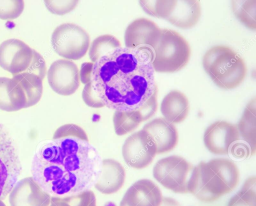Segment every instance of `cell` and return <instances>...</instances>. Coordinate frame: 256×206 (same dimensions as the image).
I'll use <instances>...</instances> for the list:
<instances>
[{
    "label": "cell",
    "mask_w": 256,
    "mask_h": 206,
    "mask_svg": "<svg viewBox=\"0 0 256 206\" xmlns=\"http://www.w3.org/2000/svg\"><path fill=\"white\" fill-rule=\"evenodd\" d=\"M102 159L89 141L75 138L40 142L33 156L32 177L51 196L75 195L94 186Z\"/></svg>",
    "instance_id": "obj_1"
},
{
    "label": "cell",
    "mask_w": 256,
    "mask_h": 206,
    "mask_svg": "<svg viewBox=\"0 0 256 206\" xmlns=\"http://www.w3.org/2000/svg\"><path fill=\"white\" fill-rule=\"evenodd\" d=\"M154 72L148 51L121 46L94 63L91 82L105 106L130 112L158 91Z\"/></svg>",
    "instance_id": "obj_2"
},
{
    "label": "cell",
    "mask_w": 256,
    "mask_h": 206,
    "mask_svg": "<svg viewBox=\"0 0 256 206\" xmlns=\"http://www.w3.org/2000/svg\"><path fill=\"white\" fill-rule=\"evenodd\" d=\"M202 64L213 82L224 90L237 88L244 81L248 74L244 60L226 46L210 48L202 57Z\"/></svg>",
    "instance_id": "obj_3"
},
{
    "label": "cell",
    "mask_w": 256,
    "mask_h": 206,
    "mask_svg": "<svg viewBox=\"0 0 256 206\" xmlns=\"http://www.w3.org/2000/svg\"><path fill=\"white\" fill-rule=\"evenodd\" d=\"M150 54V62L154 72L172 73L187 65L191 48L188 42L180 33L164 28H162L159 39Z\"/></svg>",
    "instance_id": "obj_4"
},
{
    "label": "cell",
    "mask_w": 256,
    "mask_h": 206,
    "mask_svg": "<svg viewBox=\"0 0 256 206\" xmlns=\"http://www.w3.org/2000/svg\"><path fill=\"white\" fill-rule=\"evenodd\" d=\"M51 44L55 52L69 60H78L87 52L90 36L82 26L72 22L58 26L53 31Z\"/></svg>",
    "instance_id": "obj_5"
},
{
    "label": "cell",
    "mask_w": 256,
    "mask_h": 206,
    "mask_svg": "<svg viewBox=\"0 0 256 206\" xmlns=\"http://www.w3.org/2000/svg\"><path fill=\"white\" fill-rule=\"evenodd\" d=\"M187 189L188 192L204 202H214L230 192L216 170L208 162H204L192 169Z\"/></svg>",
    "instance_id": "obj_6"
},
{
    "label": "cell",
    "mask_w": 256,
    "mask_h": 206,
    "mask_svg": "<svg viewBox=\"0 0 256 206\" xmlns=\"http://www.w3.org/2000/svg\"><path fill=\"white\" fill-rule=\"evenodd\" d=\"M192 165L178 156H171L158 160L154 166L153 176L165 188L175 193H188V176Z\"/></svg>",
    "instance_id": "obj_7"
},
{
    "label": "cell",
    "mask_w": 256,
    "mask_h": 206,
    "mask_svg": "<svg viewBox=\"0 0 256 206\" xmlns=\"http://www.w3.org/2000/svg\"><path fill=\"white\" fill-rule=\"evenodd\" d=\"M22 166L15 144L0 124V200H4L16 184Z\"/></svg>",
    "instance_id": "obj_8"
},
{
    "label": "cell",
    "mask_w": 256,
    "mask_h": 206,
    "mask_svg": "<svg viewBox=\"0 0 256 206\" xmlns=\"http://www.w3.org/2000/svg\"><path fill=\"white\" fill-rule=\"evenodd\" d=\"M47 78L51 88L62 96L74 94L80 86L78 66L73 61L67 59L54 61L48 70Z\"/></svg>",
    "instance_id": "obj_9"
},
{
    "label": "cell",
    "mask_w": 256,
    "mask_h": 206,
    "mask_svg": "<svg viewBox=\"0 0 256 206\" xmlns=\"http://www.w3.org/2000/svg\"><path fill=\"white\" fill-rule=\"evenodd\" d=\"M156 148L142 130L126 138L122 146V155L126 163L136 169H143L153 161Z\"/></svg>",
    "instance_id": "obj_10"
},
{
    "label": "cell",
    "mask_w": 256,
    "mask_h": 206,
    "mask_svg": "<svg viewBox=\"0 0 256 206\" xmlns=\"http://www.w3.org/2000/svg\"><path fill=\"white\" fill-rule=\"evenodd\" d=\"M161 32L162 28L154 21L146 18H136L128 25L125 30V47L144 50L150 52Z\"/></svg>",
    "instance_id": "obj_11"
},
{
    "label": "cell",
    "mask_w": 256,
    "mask_h": 206,
    "mask_svg": "<svg viewBox=\"0 0 256 206\" xmlns=\"http://www.w3.org/2000/svg\"><path fill=\"white\" fill-rule=\"evenodd\" d=\"M32 57V49L23 41L10 38L0 44V66L14 75L25 72Z\"/></svg>",
    "instance_id": "obj_12"
},
{
    "label": "cell",
    "mask_w": 256,
    "mask_h": 206,
    "mask_svg": "<svg viewBox=\"0 0 256 206\" xmlns=\"http://www.w3.org/2000/svg\"><path fill=\"white\" fill-rule=\"evenodd\" d=\"M240 136L237 125L218 120L206 129L204 142L210 152L223 155L228 154L231 146L240 139Z\"/></svg>",
    "instance_id": "obj_13"
},
{
    "label": "cell",
    "mask_w": 256,
    "mask_h": 206,
    "mask_svg": "<svg viewBox=\"0 0 256 206\" xmlns=\"http://www.w3.org/2000/svg\"><path fill=\"white\" fill-rule=\"evenodd\" d=\"M51 196L44 191L32 177L16 182L9 195L10 206H48Z\"/></svg>",
    "instance_id": "obj_14"
},
{
    "label": "cell",
    "mask_w": 256,
    "mask_h": 206,
    "mask_svg": "<svg viewBox=\"0 0 256 206\" xmlns=\"http://www.w3.org/2000/svg\"><path fill=\"white\" fill-rule=\"evenodd\" d=\"M142 130L154 146L156 154L172 150L178 141V134L175 126L164 118H158L146 123Z\"/></svg>",
    "instance_id": "obj_15"
},
{
    "label": "cell",
    "mask_w": 256,
    "mask_h": 206,
    "mask_svg": "<svg viewBox=\"0 0 256 206\" xmlns=\"http://www.w3.org/2000/svg\"><path fill=\"white\" fill-rule=\"evenodd\" d=\"M162 198L160 190L154 182L143 178L127 190L120 206H160Z\"/></svg>",
    "instance_id": "obj_16"
},
{
    "label": "cell",
    "mask_w": 256,
    "mask_h": 206,
    "mask_svg": "<svg viewBox=\"0 0 256 206\" xmlns=\"http://www.w3.org/2000/svg\"><path fill=\"white\" fill-rule=\"evenodd\" d=\"M125 178L122 164L114 159L105 158L102 160L101 172L94 186L103 194H111L123 186Z\"/></svg>",
    "instance_id": "obj_17"
},
{
    "label": "cell",
    "mask_w": 256,
    "mask_h": 206,
    "mask_svg": "<svg viewBox=\"0 0 256 206\" xmlns=\"http://www.w3.org/2000/svg\"><path fill=\"white\" fill-rule=\"evenodd\" d=\"M27 108V98L18 80L14 76L0 77V109L15 112Z\"/></svg>",
    "instance_id": "obj_18"
},
{
    "label": "cell",
    "mask_w": 256,
    "mask_h": 206,
    "mask_svg": "<svg viewBox=\"0 0 256 206\" xmlns=\"http://www.w3.org/2000/svg\"><path fill=\"white\" fill-rule=\"evenodd\" d=\"M160 112L164 118L172 124L184 122L190 110L189 101L182 92L174 90L163 98L160 104Z\"/></svg>",
    "instance_id": "obj_19"
},
{
    "label": "cell",
    "mask_w": 256,
    "mask_h": 206,
    "mask_svg": "<svg viewBox=\"0 0 256 206\" xmlns=\"http://www.w3.org/2000/svg\"><path fill=\"white\" fill-rule=\"evenodd\" d=\"M201 16V6L198 0H177L170 16L166 19L172 24L182 29L194 26Z\"/></svg>",
    "instance_id": "obj_20"
},
{
    "label": "cell",
    "mask_w": 256,
    "mask_h": 206,
    "mask_svg": "<svg viewBox=\"0 0 256 206\" xmlns=\"http://www.w3.org/2000/svg\"><path fill=\"white\" fill-rule=\"evenodd\" d=\"M238 129L243 140L250 146L252 152L256 149V100L252 98L246 106L237 125Z\"/></svg>",
    "instance_id": "obj_21"
},
{
    "label": "cell",
    "mask_w": 256,
    "mask_h": 206,
    "mask_svg": "<svg viewBox=\"0 0 256 206\" xmlns=\"http://www.w3.org/2000/svg\"><path fill=\"white\" fill-rule=\"evenodd\" d=\"M13 76L20 84L26 94L28 107L36 104L42 94V80L38 76L27 72H21Z\"/></svg>",
    "instance_id": "obj_22"
},
{
    "label": "cell",
    "mask_w": 256,
    "mask_h": 206,
    "mask_svg": "<svg viewBox=\"0 0 256 206\" xmlns=\"http://www.w3.org/2000/svg\"><path fill=\"white\" fill-rule=\"evenodd\" d=\"M120 47V41L114 36L110 34L99 36L90 44L89 58L92 62L94 63L103 56Z\"/></svg>",
    "instance_id": "obj_23"
},
{
    "label": "cell",
    "mask_w": 256,
    "mask_h": 206,
    "mask_svg": "<svg viewBox=\"0 0 256 206\" xmlns=\"http://www.w3.org/2000/svg\"><path fill=\"white\" fill-rule=\"evenodd\" d=\"M232 11L236 18L249 29L256 30V0L231 1Z\"/></svg>",
    "instance_id": "obj_24"
},
{
    "label": "cell",
    "mask_w": 256,
    "mask_h": 206,
    "mask_svg": "<svg viewBox=\"0 0 256 206\" xmlns=\"http://www.w3.org/2000/svg\"><path fill=\"white\" fill-rule=\"evenodd\" d=\"M138 112L115 111L113 116V122L116 134L122 136L136 130L142 122Z\"/></svg>",
    "instance_id": "obj_25"
},
{
    "label": "cell",
    "mask_w": 256,
    "mask_h": 206,
    "mask_svg": "<svg viewBox=\"0 0 256 206\" xmlns=\"http://www.w3.org/2000/svg\"><path fill=\"white\" fill-rule=\"evenodd\" d=\"M228 206H256V178L251 176L230 200Z\"/></svg>",
    "instance_id": "obj_26"
},
{
    "label": "cell",
    "mask_w": 256,
    "mask_h": 206,
    "mask_svg": "<svg viewBox=\"0 0 256 206\" xmlns=\"http://www.w3.org/2000/svg\"><path fill=\"white\" fill-rule=\"evenodd\" d=\"M176 2V0H141L139 4L149 16L166 20L174 8Z\"/></svg>",
    "instance_id": "obj_27"
},
{
    "label": "cell",
    "mask_w": 256,
    "mask_h": 206,
    "mask_svg": "<svg viewBox=\"0 0 256 206\" xmlns=\"http://www.w3.org/2000/svg\"><path fill=\"white\" fill-rule=\"evenodd\" d=\"M24 9L22 0H0V18L12 20L18 18Z\"/></svg>",
    "instance_id": "obj_28"
},
{
    "label": "cell",
    "mask_w": 256,
    "mask_h": 206,
    "mask_svg": "<svg viewBox=\"0 0 256 206\" xmlns=\"http://www.w3.org/2000/svg\"><path fill=\"white\" fill-rule=\"evenodd\" d=\"M65 138H75L89 141L86 132L80 126L73 124H66L58 128L54 132L52 139Z\"/></svg>",
    "instance_id": "obj_29"
},
{
    "label": "cell",
    "mask_w": 256,
    "mask_h": 206,
    "mask_svg": "<svg viewBox=\"0 0 256 206\" xmlns=\"http://www.w3.org/2000/svg\"><path fill=\"white\" fill-rule=\"evenodd\" d=\"M78 0H46L44 3L47 9L52 14L62 16L74 10L77 6Z\"/></svg>",
    "instance_id": "obj_30"
},
{
    "label": "cell",
    "mask_w": 256,
    "mask_h": 206,
    "mask_svg": "<svg viewBox=\"0 0 256 206\" xmlns=\"http://www.w3.org/2000/svg\"><path fill=\"white\" fill-rule=\"evenodd\" d=\"M64 197L72 206H96L95 194L90 190Z\"/></svg>",
    "instance_id": "obj_31"
},
{
    "label": "cell",
    "mask_w": 256,
    "mask_h": 206,
    "mask_svg": "<svg viewBox=\"0 0 256 206\" xmlns=\"http://www.w3.org/2000/svg\"><path fill=\"white\" fill-rule=\"evenodd\" d=\"M46 67L44 58L38 52L32 49V57L31 62L24 72L35 74L43 80L46 76Z\"/></svg>",
    "instance_id": "obj_32"
},
{
    "label": "cell",
    "mask_w": 256,
    "mask_h": 206,
    "mask_svg": "<svg viewBox=\"0 0 256 206\" xmlns=\"http://www.w3.org/2000/svg\"><path fill=\"white\" fill-rule=\"evenodd\" d=\"M82 96L84 103L90 107L100 108L105 106L104 102L94 90L92 82L84 85Z\"/></svg>",
    "instance_id": "obj_33"
},
{
    "label": "cell",
    "mask_w": 256,
    "mask_h": 206,
    "mask_svg": "<svg viewBox=\"0 0 256 206\" xmlns=\"http://www.w3.org/2000/svg\"><path fill=\"white\" fill-rule=\"evenodd\" d=\"M93 66L92 62H84L82 64L79 73L80 80L82 84H86L91 82Z\"/></svg>",
    "instance_id": "obj_34"
},
{
    "label": "cell",
    "mask_w": 256,
    "mask_h": 206,
    "mask_svg": "<svg viewBox=\"0 0 256 206\" xmlns=\"http://www.w3.org/2000/svg\"><path fill=\"white\" fill-rule=\"evenodd\" d=\"M48 206H72L66 199L65 197L51 196Z\"/></svg>",
    "instance_id": "obj_35"
},
{
    "label": "cell",
    "mask_w": 256,
    "mask_h": 206,
    "mask_svg": "<svg viewBox=\"0 0 256 206\" xmlns=\"http://www.w3.org/2000/svg\"><path fill=\"white\" fill-rule=\"evenodd\" d=\"M160 206H181L179 202L170 197H163Z\"/></svg>",
    "instance_id": "obj_36"
},
{
    "label": "cell",
    "mask_w": 256,
    "mask_h": 206,
    "mask_svg": "<svg viewBox=\"0 0 256 206\" xmlns=\"http://www.w3.org/2000/svg\"><path fill=\"white\" fill-rule=\"evenodd\" d=\"M0 206H6L4 203L1 200H0Z\"/></svg>",
    "instance_id": "obj_37"
}]
</instances>
